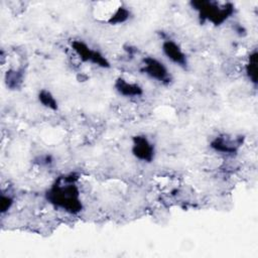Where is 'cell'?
Listing matches in <instances>:
<instances>
[{"label":"cell","instance_id":"30bf717a","mask_svg":"<svg viewBox=\"0 0 258 258\" xmlns=\"http://www.w3.org/2000/svg\"><path fill=\"white\" fill-rule=\"evenodd\" d=\"M130 17V11L124 6H118L113 13L107 19V22L111 25H117L125 23Z\"/></svg>","mask_w":258,"mask_h":258},{"label":"cell","instance_id":"277c9868","mask_svg":"<svg viewBox=\"0 0 258 258\" xmlns=\"http://www.w3.org/2000/svg\"><path fill=\"white\" fill-rule=\"evenodd\" d=\"M140 72L162 85H168L171 82V75L165 64L153 56L143 58Z\"/></svg>","mask_w":258,"mask_h":258},{"label":"cell","instance_id":"6da1fadb","mask_svg":"<svg viewBox=\"0 0 258 258\" xmlns=\"http://www.w3.org/2000/svg\"><path fill=\"white\" fill-rule=\"evenodd\" d=\"M77 173L59 175L45 192L46 201L55 209L70 215H78L83 210L80 188L77 184Z\"/></svg>","mask_w":258,"mask_h":258},{"label":"cell","instance_id":"3957f363","mask_svg":"<svg viewBox=\"0 0 258 258\" xmlns=\"http://www.w3.org/2000/svg\"><path fill=\"white\" fill-rule=\"evenodd\" d=\"M71 45L72 49L75 51V53L82 61L91 62L104 69L110 68L109 60L100 51L91 48L83 40H73Z\"/></svg>","mask_w":258,"mask_h":258},{"label":"cell","instance_id":"7a4b0ae2","mask_svg":"<svg viewBox=\"0 0 258 258\" xmlns=\"http://www.w3.org/2000/svg\"><path fill=\"white\" fill-rule=\"evenodd\" d=\"M190 5L194 10L198 11L201 23L211 22L215 26L222 25L234 13L235 8L232 3H220L216 1H191Z\"/></svg>","mask_w":258,"mask_h":258},{"label":"cell","instance_id":"8fae6325","mask_svg":"<svg viewBox=\"0 0 258 258\" xmlns=\"http://www.w3.org/2000/svg\"><path fill=\"white\" fill-rule=\"evenodd\" d=\"M245 72L249 81L254 86H256L257 85V51L256 50L250 53L248 57V61L245 67Z\"/></svg>","mask_w":258,"mask_h":258},{"label":"cell","instance_id":"4fadbf2b","mask_svg":"<svg viewBox=\"0 0 258 258\" xmlns=\"http://www.w3.org/2000/svg\"><path fill=\"white\" fill-rule=\"evenodd\" d=\"M12 205H13V198L11 196H9V195L2 194L1 202H0L1 214H5L6 212H8L11 209Z\"/></svg>","mask_w":258,"mask_h":258},{"label":"cell","instance_id":"7c38bea8","mask_svg":"<svg viewBox=\"0 0 258 258\" xmlns=\"http://www.w3.org/2000/svg\"><path fill=\"white\" fill-rule=\"evenodd\" d=\"M38 101L42 104V106H44L47 109H50L52 111L57 110L58 106H57V101L55 100V98L53 97V95L47 91V90H40L38 93Z\"/></svg>","mask_w":258,"mask_h":258},{"label":"cell","instance_id":"9c48e42d","mask_svg":"<svg viewBox=\"0 0 258 258\" xmlns=\"http://www.w3.org/2000/svg\"><path fill=\"white\" fill-rule=\"evenodd\" d=\"M22 82H23V70L22 69L7 71V73L5 75V83L9 89H11V90L18 89L21 86Z\"/></svg>","mask_w":258,"mask_h":258},{"label":"cell","instance_id":"52a82bcc","mask_svg":"<svg viewBox=\"0 0 258 258\" xmlns=\"http://www.w3.org/2000/svg\"><path fill=\"white\" fill-rule=\"evenodd\" d=\"M161 49L163 54L173 63H175L176 66L182 68V69H186L187 68V57L185 55V53L182 51V49L180 48V46L173 40L171 39H165L162 42L161 45Z\"/></svg>","mask_w":258,"mask_h":258},{"label":"cell","instance_id":"5b68a950","mask_svg":"<svg viewBox=\"0 0 258 258\" xmlns=\"http://www.w3.org/2000/svg\"><path fill=\"white\" fill-rule=\"evenodd\" d=\"M132 154L140 161L150 163L155 156L154 145L145 135H135L132 137Z\"/></svg>","mask_w":258,"mask_h":258},{"label":"cell","instance_id":"8992f818","mask_svg":"<svg viewBox=\"0 0 258 258\" xmlns=\"http://www.w3.org/2000/svg\"><path fill=\"white\" fill-rule=\"evenodd\" d=\"M242 142L243 138L241 136L234 139L227 135H220L211 141L210 146L217 152L224 154H235L237 153L238 148L242 145Z\"/></svg>","mask_w":258,"mask_h":258},{"label":"cell","instance_id":"ba28073f","mask_svg":"<svg viewBox=\"0 0 258 258\" xmlns=\"http://www.w3.org/2000/svg\"><path fill=\"white\" fill-rule=\"evenodd\" d=\"M114 88L118 92V94L127 98L139 97L143 95V90L138 84L127 82L121 77L116 79L114 83Z\"/></svg>","mask_w":258,"mask_h":258}]
</instances>
